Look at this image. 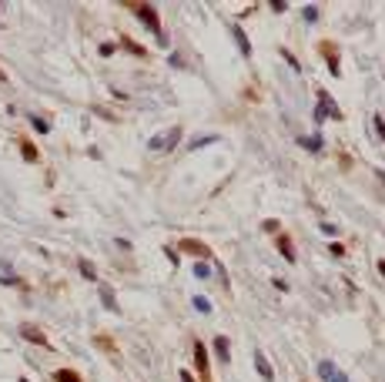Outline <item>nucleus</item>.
I'll return each instance as SVG.
<instances>
[{"label":"nucleus","mask_w":385,"mask_h":382,"mask_svg":"<svg viewBox=\"0 0 385 382\" xmlns=\"http://www.w3.org/2000/svg\"><path fill=\"white\" fill-rule=\"evenodd\" d=\"M128 7H131L134 17H138V20H141L144 27H148V30H154V37H158V40L164 44L168 37H164V30H161V14L154 10L151 4H134V0H128Z\"/></svg>","instance_id":"nucleus-1"},{"label":"nucleus","mask_w":385,"mask_h":382,"mask_svg":"<svg viewBox=\"0 0 385 382\" xmlns=\"http://www.w3.org/2000/svg\"><path fill=\"white\" fill-rule=\"evenodd\" d=\"M318 50L328 64V74L332 78H342V57H338V44L335 40H318Z\"/></svg>","instance_id":"nucleus-2"},{"label":"nucleus","mask_w":385,"mask_h":382,"mask_svg":"<svg viewBox=\"0 0 385 382\" xmlns=\"http://www.w3.org/2000/svg\"><path fill=\"white\" fill-rule=\"evenodd\" d=\"M181 134H184V128H181V124H174V128H168L161 138H151V141H148V148H151V151H171V148L181 141Z\"/></svg>","instance_id":"nucleus-3"},{"label":"nucleus","mask_w":385,"mask_h":382,"mask_svg":"<svg viewBox=\"0 0 385 382\" xmlns=\"http://www.w3.org/2000/svg\"><path fill=\"white\" fill-rule=\"evenodd\" d=\"M194 372H198L201 382H214L211 379V362H208V348L201 338H194Z\"/></svg>","instance_id":"nucleus-4"},{"label":"nucleus","mask_w":385,"mask_h":382,"mask_svg":"<svg viewBox=\"0 0 385 382\" xmlns=\"http://www.w3.org/2000/svg\"><path fill=\"white\" fill-rule=\"evenodd\" d=\"M318 111H315V118H318V121H325V118H335V121H342V108L335 101H332V94L328 90H318Z\"/></svg>","instance_id":"nucleus-5"},{"label":"nucleus","mask_w":385,"mask_h":382,"mask_svg":"<svg viewBox=\"0 0 385 382\" xmlns=\"http://www.w3.org/2000/svg\"><path fill=\"white\" fill-rule=\"evenodd\" d=\"M178 252H188V255H198L201 262H204V258L211 255V248L204 245V242H198V238H181V242H178Z\"/></svg>","instance_id":"nucleus-6"},{"label":"nucleus","mask_w":385,"mask_h":382,"mask_svg":"<svg viewBox=\"0 0 385 382\" xmlns=\"http://www.w3.org/2000/svg\"><path fill=\"white\" fill-rule=\"evenodd\" d=\"M318 376H322V382H348V379H345V372H342L332 359L318 362Z\"/></svg>","instance_id":"nucleus-7"},{"label":"nucleus","mask_w":385,"mask_h":382,"mask_svg":"<svg viewBox=\"0 0 385 382\" xmlns=\"http://www.w3.org/2000/svg\"><path fill=\"white\" fill-rule=\"evenodd\" d=\"M118 47H121V50H128L131 57H141V60H144V57H151V54H148V47H144V44H138V40H134V37H128V34H121Z\"/></svg>","instance_id":"nucleus-8"},{"label":"nucleus","mask_w":385,"mask_h":382,"mask_svg":"<svg viewBox=\"0 0 385 382\" xmlns=\"http://www.w3.org/2000/svg\"><path fill=\"white\" fill-rule=\"evenodd\" d=\"M275 248L282 252V255H285L288 262H292V265L298 262V252H295V245H292V238H288L285 232H278V235H275Z\"/></svg>","instance_id":"nucleus-9"},{"label":"nucleus","mask_w":385,"mask_h":382,"mask_svg":"<svg viewBox=\"0 0 385 382\" xmlns=\"http://www.w3.org/2000/svg\"><path fill=\"white\" fill-rule=\"evenodd\" d=\"M254 369H258V376H262L264 382H275V369H272V362H268V356H264L262 348L254 352Z\"/></svg>","instance_id":"nucleus-10"},{"label":"nucleus","mask_w":385,"mask_h":382,"mask_svg":"<svg viewBox=\"0 0 385 382\" xmlns=\"http://www.w3.org/2000/svg\"><path fill=\"white\" fill-rule=\"evenodd\" d=\"M20 336L27 338V342H34V346H40V348H50L47 336H44V332H40L37 326H20Z\"/></svg>","instance_id":"nucleus-11"},{"label":"nucleus","mask_w":385,"mask_h":382,"mask_svg":"<svg viewBox=\"0 0 385 382\" xmlns=\"http://www.w3.org/2000/svg\"><path fill=\"white\" fill-rule=\"evenodd\" d=\"M231 37H234V44H238V54L252 57V40H248V34H244L238 24H231Z\"/></svg>","instance_id":"nucleus-12"},{"label":"nucleus","mask_w":385,"mask_h":382,"mask_svg":"<svg viewBox=\"0 0 385 382\" xmlns=\"http://www.w3.org/2000/svg\"><path fill=\"white\" fill-rule=\"evenodd\" d=\"M214 352H218L221 362L231 359V342H228V336H214Z\"/></svg>","instance_id":"nucleus-13"},{"label":"nucleus","mask_w":385,"mask_h":382,"mask_svg":"<svg viewBox=\"0 0 385 382\" xmlns=\"http://www.w3.org/2000/svg\"><path fill=\"white\" fill-rule=\"evenodd\" d=\"M20 154H24V161H30V164H34V161H40V151H37L27 138H20Z\"/></svg>","instance_id":"nucleus-14"},{"label":"nucleus","mask_w":385,"mask_h":382,"mask_svg":"<svg viewBox=\"0 0 385 382\" xmlns=\"http://www.w3.org/2000/svg\"><path fill=\"white\" fill-rule=\"evenodd\" d=\"M100 302H104V308H110V312H118V298H114V292H110L108 285H100Z\"/></svg>","instance_id":"nucleus-15"},{"label":"nucleus","mask_w":385,"mask_h":382,"mask_svg":"<svg viewBox=\"0 0 385 382\" xmlns=\"http://www.w3.org/2000/svg\"><path fill=\"white\" fill-rule=\"evenodd\" d=\"M54 382H84V379H80L74 369H57L54 372Z\"/></svg>","instance_id":"nucleus-16"},{"label":"nucleus","mask_w":385,"mask_h":382,"mask_svg":"<svg viewBox=\"0 0 385 382\" xmlns=\"http://www.w3.org/2000/svg\"><path fill=\"white\" fill-rule=\"evenodd\" d=\"M77 268H80V275H84V278L98 282V268H94V265H90L88 258H80V262H77Z\"/></svg>","instance_id":"nucleus-17"},{"label":"nucleus","mask_w":385,"mask_h":382,"mask_svg":"<svg viewBox=\"0 0 385 382\" xmlns=\"http://www.w3.org/2000/svg\"><path fill=\"white\" fill-rule=\"evenodd\" d=\"M94 346H100L104 352H108V356H114V352H118V348H114V342H110L108 336H98V338H94Z\"/></svg>","instance_id":"nucleus-18"},{"label":"nucleus","mask_w":385,"mask_h":382,"mask_svg":"<svg viewBox=\"0 0 385 382\" xmlns=\"http://www.w3.org/2000/svg\"><path fill=\"white\" fill-rule=\"evenodd\" d=\"M302 148H312V151H322V138H298Z\"/></svg>","instance_id":"nucleus-19"},{"label":"nucleus","mask_w":385,"mask_h":382,"mask_svg":"<svg viewBox=\"0 0 385 382\" xmlns=\"http://www.w3.org/2000/svg\"><path fill=\"white\" fill-rule=\"evenodd\" d=\"M375 134H378V141L385 144V118L382 114H375Z\"/></svg>","instance_id":"nucleus-20"},{"label":"nucleus","mask_w":385,"mask_h":382,"mask_svg":"<svg viewBox=\"0 0 385 382\" xmlns=\"http://www.w3.org/2000/svg\"><path fill=\"white\" fill-rule=\"evenodd\" d=\"M282 57H285V60H288V64H292L295 70H302V64H298V57L292 54V50H285V47H282Z\"/></svg>","instance_id":"nucleus-21"},{"label":"nucleus","mask_w":385,"mask_h":382,"mask_svg":"<svg viewBox=\"0 0 385 382\" xmlns=\"http://www.w3.org/2000/svg\"><path fill=\"white\" fill-rule=\"evenodd\" d=\"M30 124L40 131V134H47V121H44V118H34V114H30Z\"/></svg>","instance_id":"nucleus-22"},{"label":"nucleus","mask_w":385,"mask_h":382,"mask_svg":"<svg viewBox=\"0 0 385 382\" xmlns=\"http://www.w3.org/2000/svg\"><path fill=\"white\" fill-rule=\"evenodd\" d=\"M194 275H198V278H208V275H211V268L204 265V262H198V265H194Z\"/></svg>","instance_id":"nucleus-23"},{"label":"nucleus","mask_w":385,"mask_h":382,"mask_svg":"<svg viewBox=\"0 0 385 382\" xmlns=\"http://www.w3.org/2000/svg\"><path fill=\"white\" fill-rule=\"evenodd\" d=\"M194 308H198V312H211V302L208 298H194Z\"/></svg>","instance_id":"nucleus-24"},{"label":"nucleus","mask_w":385,"mask_h":382,"mask_svg":"<svg viewBox=\"0 0 385 382\" xmlns=\"http://www.w3.org/2000/svg\"><path fill=\"white\" fill-rule=\"evenodd\" d=\"M114 50H118V44H100V57H110Z\"/></svg>","instance_id":"nucleus-25"},{"label":"nucleus","mask_w":385,"mask_h":382,"mask_svg":"<svg viewBox=\"0 0 385 382\" xmlns=\"http://www.w3.org/2000/svg\"><path fill=\"white\" fill-rule=\"evenodd\" d=\"M302 14H305V20H315V17H318V7H305Z\"/></svg>","instance_id":"nucleus-26"},{"label":"nucleus","mask_w":385,"mask_h":382,"mask_svg":"<svg viewBox=\"0 0 385 382\" xmlns=\"http://www.w3.org/2000/svg\"><path fill=\"white\" fill-rule=\"evenodd\" d=\"M272 10L282 14V10H288V4H282V0H272Z\"/></svg>","instance_id":"nucleus-27"},{"label":"nucleus","mask_w":385,"mask_h":382,"mask_svg":"<svg viewBox=\"0 0 385 382\" xmlns=\"http://www.w3.org/2000/svg\"><path fill=\"white\" fill-rule=\"evenodd\" d=\"M322 232H325V235H335V232H338V228L332 225V222H322Z\"/></svg>","instance_id":"nucleus-28"},{"label":"nucleus","mask_w":385,"mask_h":382,"mask_svg":"<svg viewBox=\"0 0 385 382\" xmlns=\"http://www.w3.org/2000/svg\"><path fill=\"white\" fill-rule=\"evenodd\" d=\"M178 379H181V382H198V379H194V372H178Z\"/></svg>","instance_id":"nucleus-29"},{"label":"nucleus","mask_w":385,"mask_h":382,"mask_svg":"<svg viewBox=\"0 0 385 382\" xmlns=\"http://www.w3.org/2000/svg\"><path fill=\"white\" fill-rule=\"evenodd\" d=\"M328 248H332V255H345V245H338V242H332Z\"/></svg>","instance_id":"nucleus-30"},{"label":"nucleus","mask_w":385,"mask_h":382,"mask_svg":"<svg viewBox=\"0 0 385 382\" xmlns=\"http://www.w3.org/2000/svg\"><path fill=\"white\" fill-rule=\"evenodd\" d=\"M375 178H378V181L385 184V168H375Z\"/></svg>","instance_id":"nucleus-31"},{"label":"nucleus","mask_w":385,"mask_h":382,"mask_svg":"<svg viewBox=\"0 0 385 382\" xmlns=\"http://www.w3.org/2000/svg\"><path fill=\"white\" fill-rule=\"evenodd\" d=\"M378 275L385 278V258H378Z\"/></svg>","instance_id":"nucleus-32"},{"label":"nucleus","mask_w":385,"mask_h":382,"mask_svg":"<svg viewBox=\"0 0 385 382\" xmlns=\"http://www.w3.org/2000/svg\"><path fill=\"white\" fill-rule=\"evenodd\" d=\"M0 84H7V74H4V70H0Z\"/></svg>","instance_id":"nucleus-33"}]
</instances>
